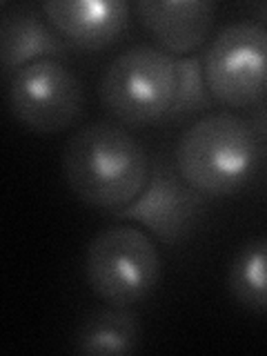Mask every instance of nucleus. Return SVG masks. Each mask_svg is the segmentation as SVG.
Returning <instances> with one entry per match:
<instances>
[{
  "label": "nucleus",
  "mask_w": 267,
  "mask_h": 356,
  "mask_svg": "<svg viewBox=\"0 0 267 356\" xmlns=\"http://www.w3.org/2000/svg\"><path fill=\"white\" fill-rule=\"evenodd\" d=\"M63 178L81 203L107 214L134 203L149 181L152 161L125 125L96 120L76 129L63 149Z\"/></svg>",
  "instance_id": "obj_1"
},
{
  "label": "nucleus",
  "mask_w": 267,
  "mask_h": 356,
  "mask_svg": "<svg viewBox=\"0 0 267 356\" xmlns=\"http://www.w3.org/2000/svg\"><path fill=\"white\" fill-rule=\"evenodd\" d=\"M263 159L243 114L214 111L192 122L176 143L178 174L205 198H225L248 185Z\"/></svg>",
  "instance_id": "obj_2"
},
{
  "label": "nucleus",
  "mask_w": 267,
  "mask_h": 356,
  "mask_svg": "<svg viewBox=\"0 0 267 356\" xmlns=\"http://www.w3.org/2000/svg\"><path fill=\"white\" fill-rule=\"evenodd\" d=\"M178 87V65L156 44H136L111 60L98 83V98L118 125L147 127L170 114Z\"/></svg>",
  "instance_id": "obj_3"
},
{
  "label": "nucleus",
  "mask_w": 267,
  "mask_h": 356,
  "mask_svg": "<svg viewBox=\"0 0 267 356\" xmlns=\"http://www.w3.org/2000/svg\"><path fill=\"white\" fill-rule=\"evenodd\" d=\"M163 256L149 232L134 225H109L85 250L89 289L107 305L131 307L149 298L161 283Z\"/></svg>",
  "instance_id": "obj_4"
},
{
  "label": "nucleus",
  "mask_w": 267,
  "mask_h": 356,
  "mask_svg": "<svg viewBox=\"0 0 267 356\" xmlns=\"http://www.w3.org/2000/svg\"><path fill=\"white\" fill-rule=\"evenodd\" d=\"M200 60L218 105L245 111L267 100V25L232 22L209 40Z\"/></svg>",
  "instance_id": "obj_5"
},
{
  "label": "nucleus",
  "mask_w": 267,
  "mask_h": 356,
  "mask_svg": "<svg viewBox=\"0 0 267 356\" xmlns=\"http://www.w3.org/2000/svg\"><path fill=\"white\" fill-rule=\"evenodd\" d=\"M14 120L33 134H58L76 125L85 109V87L60 60H38L7 78Z\"/></svg>",
  "instance_id": "obj_6"
},
{
  "label": "nucleus",
  "mask_w": 267,
  "mask_h": 356,
  "mask_svg": "<svg viewBox=\"0 0 267 356\" xmlns=\"http://www.w3.org/2000/svg\"><path fill=\"white\" fill-rule=\"evenodd\" d=\"M111 216L136 222L165 245H178L192 236L205 218V196L178 174L176 165L154 161L140 196Z\"/></svg>",
  "instance_id": "obj_7"
},
{
  "label": "nucleus",
  "mask_w": 267,
  "mask_h": 356,
  "mask_svg": "<svg viewBox=\"0 0 267 356\" xmlns=\"http://www.w3.org/2000/svg\"><path fill=\"white\" fill-rule=\"evenodd\" d=\"M134 9L156 47L174 58L194 56L203 47L216 16V7L207 0H138Z\"/></svg>",
  "instance_id": "obj_8"
},
{
  "label": "nucleus",
  "mask_w": 267,
  "mask_h": 356,
  "mask_svg": "<svg viewBox=\"0 0 267 356\" xmlns=\"http://www.w3.org/2000/svg\"><path fill=\"white\" fill-rule=\"evenodd\" d=\"M40 11L76 49L103 51L127 27L129 5L120 0H49Z\"/></svg>",
  "instance_id": "obj_9"
},
{
  "label": "nucleus",
  "mask_w": 267,
  "mask_h": 356,
  "mask_svg": "<svg viewBox=\"0 0 267 356\" xmlns=\"http://www.w3.org/2000/svg\"><path fill=\"white\" fill-rule=\"evenodd\" d=\"M74 47L67 42L42 11L16 7L5 11L0 20V65L7 78L38 60H60Z\"/></svg>",
  "instance_id": "obj_10"
},
{
  "label": "nucleus",
  "mask_w": 267,
  "mask_h": 356,
  "mask_svg": "<svg viewBox=\"0 0 267 356\" xmlns=\"http://www.w3.org/2000/svg\"><path fill=\"white\" fill-rule=\"evenodd\" d=\"M140 348V323L129 307L89 312L74 334V350L85 356L134 354Z\"/></svg>",
  "instance_id": "obj_11"
},
{
  "label": "nucleus",
  "mask_w": 267,
  "mask_h": 356,
  "mask_svg": "<svg viewBox=\"0 0 267 356\" xmlns=\"http://www.w3.org/2000/svg\"><path fill=\"white\" fill-rule=\"evenodd\" d=\"M227 289L243 309L267 314V236L248 241L232 256Z\"/></svg>",
  "instance_id": "obj_12"
},
{
  "label": "nucleus",
  "mask_w": 267,
  "mask_h": 356,
  "mask_svg": "<svg viewBox=\"0 0 267 356\" xmlns=\"http://www.w3.org/2000/svg\"><path fill=\"white\" fill-rule=\"evenodd\" d=\"M178 65V87H176V98L170 109V114L165 116L163 122H181L196 114H203L209 107H214V96H211L209 87L205 83L203 74V60L200 56H183L176 58Z\"/></svg>",
  "instance_id": "obj_13"
},
{
  "label": "nucleus",
  "mask_w": 267,
  "mask_h": 356,
  "mask_svg": "<svg viewBox=\"0 0 267 356\" xmlns=\"http://www.w3.org/2000/svg\"><path fill=\"white\" fill-rule=\"evenodd\" d=\"M243 118L248 120L250 129L254 131L256 140L261 143V147H267V100L254 105L243 111Z\"/></svg>",
  "instance_id": "obj_14"
},
{
  "label": "nucleus",
  "mask_w": 267,
  "mask_h": 356,
  "mask_svg": "<svg viewBox=\"0 0 267 356\" xmlns=\"http://www.w3.org/2000/svg\"><path fill=\"white\" fill-rule=\"evenodd\" d=\"M263 20L267 22V7H263Z\"/></svg>",
  "instance_id": "obj_15"
}]
</instances>
